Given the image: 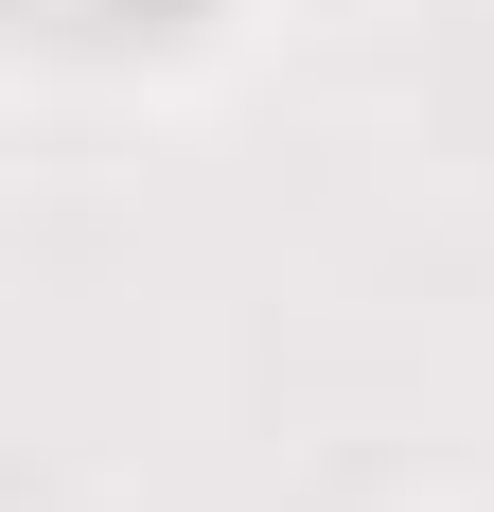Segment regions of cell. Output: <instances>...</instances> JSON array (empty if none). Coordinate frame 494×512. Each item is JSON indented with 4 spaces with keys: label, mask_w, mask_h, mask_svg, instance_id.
<instances>
[{
    "label": "cell",
    "mask_w": 494,
    "mask_h": 512,
    "mask_svg": "<svg viewBox=\"0 0 494 512\" xmlns=\"http://www.w3.org/2000/svg\"><path fill=\"white\" fill-rule=\"evenodd\" d=\"M89 53H177V36H212V0H53Z\"/></svg>",
    "instance_id": "1"
}]
</instances>
